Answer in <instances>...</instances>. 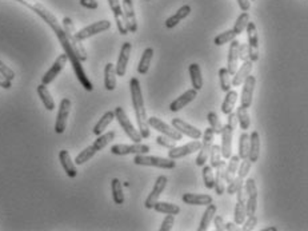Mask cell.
<instances>
[{
  "label": "cell",
  "instance_id": "9f6ffc18",
  "mask_svg": "<svg viewBox=\"0 0 308 231\" xmlns=\"http://www.w3.org/2000/svg\"><path fill=\"white\" fill-rule=\"evenodd\" d=\"M244 226L242 230L243 231H249V230H253L255 226L258 225V218L255 217V214L253 215H248V219L247 221H244Z\"/></svg>",
  "mask_w": 308,
  "mask_h": 231
},
{
  "label": "cell",
  "instance_id": "ee69618b",
  "mask_svg": "<svg viewBox=\"0 0 308 231\" xmlns=\"http://www.w3.org/2000/svg\"><path fill=\"white\" fill-rule=\"evenodd\" d=\"M219 83H220L221 91H224V93L230 91L231 87H232V83H231V75L227 68L219 69Z\"/></svg>",
  "mask_w": 308,
  "mask_h": 231
},
{
  "label": "cell",
  "instance_id": "836d02e7",
  "mask_svg": "<svg viewBox=\"0 0 308 231\" xmlns=\"http://www.w3.org/2000/svg\"><path fill=\"white\" fill-rule=\"evenodd\" d=\"M216 204L214 203H210L207 204V208H206V211L203 214L202 217V221H200V225L198 227V231H206L208 229V226L211 225L212 219L215 217V214H216Z\"/></svg>",
  "mask_w": 308,
  "mask_h": 231
},
{
  "label": "cell",
  "instance_id": "680465c9",
  "mask_svg": "<svg viewBox=\"0 0 308 231\" xmlns=\"http://www.w3.org/2000/svg\"><path fill=\"white\" fill-rule=\"evenodd\" d=\"M239 59L243 60V62L248 60V46L244 44V43L239 44Z\"/></svg>",
  "mask_w": 308,
  "mask_h": 231
},
{
  "label": "cell",
  "instance_id": "7bdbcfd3",
  "mask_svg": "<svg viewBox=\"0 0 308 231\" xmlns=\"http://www.w3.org/2000/svg\"><path fill=\"white\" fill-rule=\"evenodd\" d=\"M97 151L93 148V146H88L87 148H84L83 151H80V154H78V157L75 158V165H84L86 162H88L91 158H93V155L96 154Z\"/></svg>",
  "mask_w": 308,
  "mask_h": 231
},
{
  "label": "cell",
  "instance_id": "30bf717a",
  "mask_svg": "<svg viewBox=\"0 0 308 231\" xmlns=\"http://www.w3.org/2000/svg\"><path fill=\"white\" fill-rule=\"evenodd\" d=\"M247 36H248V59L251 62H258L259 60V35L256 26L253 22H248L247 27Z\"/></svg>",
  "mask_w": 308,
  "mask_h": 231
},
{
  "label": "cell",
  "instance_id": "9a60e30c",
  "mask_svg": "<svg viewBox=\"0 0 308 231\" xmlns=\"http://www.w3.org/2000/svg\"><path fill=\"white\" fill-rule=\"evenodd\" d=\"M167 183H168V179H167L166 175L157 176V179H156V182H155L154 189H152V191L150 193V195L147 197V199H146V202H144V206H146V208H154V204L156 203L157 200H159L161 193H163V191H164V189H166Z\"/></svg>",
  "mask_w": 308,
  "mask_h": 231
},
{
  "label": "cell",
  "instance_id": "8d00e7d4",
  "mask_svg": "<svg viewBox=\"0 0 308 231\" xmlns=\"http://www.w3.org/2000/svg\"><path fill=\"white\" fill-rule=\"evenodd\" d=\"M236 100H238V93L234 91V90L227 91V95H225L224 98V102L221 104V112L225 114V115H228L230 112L234 111V107Z\"/></svg>",
  "mask_w": 308,
  "mask_h": 231
},
{
  "label": "cell",
  "instance_id": "5bb4252c",
  "mask_svg": "<svg viewBox=\"0 0 308 231\" xmlns=\"http://www.w3.org/2000/svg\"><path fill=\"white\" fill-rule=\"evenodd\" d=\"M67 62H68V58L65 54H62L56 58V60L54 62V65L51 66V68L47 71L44 76L42 78V83L48 86L50 83H52L54 80L56 79V76H59V74L63 71V68L65 67L67 65Z\"/></svg>",
  "mask_w": 308,
  "mask_h": 231
},
{
  "label": "cell",
  "instance_id": "60d3db41",
  "mask_svg": "<svg viewBox=\"0 0 308 231\" xmlns=\"http://www.w3.org/2000/svg\"><path fill=\"white\" fill-rule=\"evenodd\" d=\"M114 138H115V131H108L106 134L99 135L96 140L92 143V146H93V148H95L96 151H100V150H103V148L106 147L107 144L111 143V142L114 140Z\"/></svg>",
  "mask_w": 308,
  "mask_h": 231
},
{
  "label": "cell",
  "instance_id": "e575fe53",
  "mask_svg": "<svg viewBox=\"0 0 308 231\" xmlns=\"http://www.w3.org/2000/svg\"><path fill=\"white\" fill-rule=\"evenodd\" d=\"M114 119H115V114H114V111H107L104 115L101 116V119H99V122L95 125V127L92 130V132L96 135V136H99V135L104 132V130L112 123V120Z\"/></svg>",
  "mask_w": 308,
  "mask_h": 231
},
{
  "label": "cell",
  "instance_id": "6f0895ef",
  "mask_svg": "<svg viewBox=\"0 0 308 231\" xmlns=\"http://www.w3.org/2000/svg\"><path fill=\"white\" fill-rule=\"evenodd\" d=\"M212 221H214V223H215V230L216 231H224L225 230L224 218L215 214V217H214V219H212Z\"/></svg>",
  "mask_w": 308,
  "mask_h": 231
},
{
  "label": "cell",
  "instance_id": "be15d7a7",
  "mask_svg": "<svg viewBox=\"0 0 308 231\" xmlns=\"http://www.w3.org/2000/svg\"><path fill=\"white\" fill-rule=\"evenodd\" d=\"M11 80H8V79H5L3 75L0 74V87H3L5 88V90H9L11 88Z\"/></svg>",
  "mask_w": 308,
  "mask_h": 231
},
{
  "label": "cell",
  "instance_id": "f35d334b",
  "mask_svg": "<svg viewBox=\"0 0 308 231\" xmlns=\"http://www.w3.org/2000/svg\"><path fill=\"white\" fill-rule=\"evenodd\" d=\"M236 120H238V123H239L240 129L242 130H248L249 129V125H251V118H249V114H248V108H246V107L240 106L238 110H236Z\"/></svg>",
  "mask_w": 308,
  "mask_h": 231
},
{
  "label": "cell",
  "instance_id": "f546056e",
  "mask_svg": "<svg viewBox=\"0 0 308 231\" xmlns=\"http://www.w3.org/2000/svg\"><path fill=\"white\" fill-rule=\"evenodd\" d=\"M116 69L115 65L107 63L104 67V87L108 91H114L116 88Z\"/></svg>",
  "mask_w": 308,
  "mask_h": 231
},
{
  "label": "cell",
  "instance_id": "8992f818",
  "mask_svg": "<svg viewBox=\"0 0 308 231\" xmlns=\"http://www.w3.org/2000/svg\"><path fill=\"white\" fill-rule=\"evenodd\" d=\"M114 114H115L116 120L119 122V125L122 126L123 131H124L125 134H127V136L132 140L133 143H142L143 138L140 136V134H139L138 130L133 127V125L131 123V120L128 119V116H127L125 111L123 110V107H116Z\"/></svg>",
  "mask_w": 308,
  "mask_h": 231
},
{
  "label": "cell",
  "instance_id": "d6a6232c",
  "mask_svg": "<svg viewBox=\"0 0 308 231\" xmlns=\"http://www.w3.org/2000/svg\"><path fill=\"white\" fill-rule=\"evenodd\" d=\"M154 48L152 47H148L144 50V52L142 54V58H140V62H139L138 66V72L140 75H146L150 69V66H151L152 58H154Z\"/></svg>",
  "mask_w": 308,
  "mask_h": 231
},
{
  "label": "cell",
  "instance_id": "7dc6e473",
  "mask_svg": "<svg viewBox=\"0 0 308 231\" xmlns=\"http://www.w3.org/2000/svg\"><path fill=\"white\" fill-rule=\"evenodd\" d=\"M247 213H246V202H238L235 206V225H243L246 221Z\"/></svg>",
  "mask_w": 308,
  "mask_h": 231
},
{
  "label": "cell",
  "instance_id": "e0dca14e",
  "mask_svg": "<svg viewBox=\"0 0 308 231\" xmlns=\"http://www.w3.org/2000/svg\"><path fill=\"white\" fill-rule=\"evenodd\" d=\"M171 123L174 126V129L178 130L180 134L187 135L188 138L193 139V140H199V139L202 138L203 134L200 130H198L196 127H193V126L188 125L187 122H184V120L180 119V118H174V119L171 120Z\"/></svg>",
  "mask_w": 308,
  "mask_h": 231
},
{
  "label": "cell",
  "instance_id": "cb8c5ba5",
  "mask_svg": "<svg viewBox=\"0 0 308 231\" xmlns=\"http://www.w3.org/2000/svg\"><path fill=\"white\" fill-rule=\"evenodd\" d=\"M59 161L62 163V167L63 170L65 171L67 176L69 178H76L78 175V170H76V165L75 162L71 159V155L67 150H62L59 153Z\"/></svg>",
  "mask_w": 308,
  "mask_h": 231
},
{
  "label": "cell",
  "instance_id": "6da1fadb",
  "mask_svg": "<svg viewBox=\"0 0 308 231\" xmlns=\"http://www.w3.org/2000/svg\"><path fill=\"white\" fill-rule=\"evenodd\" d=\"M16 1L22 3V4H24L30 9H32L37 16H40V18L50 26L51 30L55 33L56 37H58V40H59L60 43V46L63 48V51H64V54L67 55V58H68L69 63L72 66L75 75H76V78H78V80L80 82V84L83 86L84 90L92 91V90H93V84H92L91 80L88 79L87 74H86V71H84L83 68V66H82V62L78 59V56L75 55L74 50H72V47L69 44L68 39H67V35H65L64 30H63V26L59 23V20H58V18H56L55 15L52 14L50 9L47 8L46 5L43 4L42 1H39V0H16Z\"/></svg>",
  "mask_w": 308,
  "mask_h": 231
},
{
  "label": "cell",
  "instance_id": "4fadbf2b",
  "mask_svg": "<svg viewBox=\"0 0 308 231\" xmlns=\"http://www.w3.org/2000/svg\"><path fill=\"white\" fill-rule=\"evenodd\" d=\"M150 146L142 143H133V144H115L111 147V153L114 155H129V154H148L150 153Z\"/></svg>",
  "mask_w": 308,
  "mask_h": 231
},
{
  "label": "cell",
  "instance_id": "7a4b0ae2",
  "mask_svg": "<svg viewBox=\"0 0 308 231\" xmlns=\"http://www.w3.org/2000/svg\"><path fill=\"white\" fill-rule=\"evenodd\" d=\"M129 90H131V98H132L133 111H135L136 122L139 126V134L142 138L147 139L150 138V126L147 122V112H146V107H144L142 87H140L139 79L132 78L129 80Z\"/></svg>",
  "mask_w": 308,
  "mask_h": 231
},
{
  "label": "cell",
  "instance_id": "7c38bea8",
  "mask_svg": "<svg viewBox=\"0 0 308 231\" xmlns=\"http://www.w3.org/2000/svg\"><path fill=\"white\" fill-rule=\"evenodd\" d=\"M71 100L64 98L62 99L59 106V111H58V115H56V122H55V132L56 134H63L65 131V127H67V120H68L69 112H71Z\"/></svg>",
  "mask_w": 308,
  "mask_h": 231
},
{
  "label": "cell",
  "instance_id": "11a10c76",
  "mask_svg": "<svg viewBox=\"0 0 308 231\" xmlns=\"http://www.w3.org/2000/svg\"><path fill=\"white\" fill-rule=\"evenodd\" d=\"M0 74L3 75L5 79H8V80H14L15 79V72L12 71V69L9 68L8 66H5L1 60H0Z\"/></svg>",
  "mask_w": 308,
  "mask_h": 231
},
{
  "label": "cell",
  "instance_id": "91938a15",
  "mask_svg": "<svg viewBox=\"0 0 308 231\" xmlns=\"http://www.w3.org/2000/svg\"><path fill=\"white\" fill-rule=\"evenodd\" d=\"M242 179V178H234V180L232 182H230L228 183V187H227V193L230 195H234L235 193H236V189H238V185H239V180Z\"/></svg>",
  "mask_w": 308,
  "mask_h": 231
},
{
  "label": "cell",
  "instance_id": "5b68a950",
  "mask_svg": "<svg viewBox=\"0 0 308 231\" xmlns=\"http://www.w3.org/2000/svg\"><path fill=\"white\" fill-rule=\"evenodd\" d=\"M133 163L138 166H151L163 168V170H172L176 167V161L171 158H160V157H151L146 154H138L133 158Z\"/></svg>",
  "mask_w": 308,
  "mask_h": 231
},
{
  "label": "cell",
  "instance_id": "1f68e13d",
  "mask_svg": "<svg viewBox=\"0 0 308 231\" xmlns=\"http://www.w3.org/2000/svg\"><path fill=\"white\" fill-rule=\"evenodd\" d=\"M37 95L40 97L43 104H44V107H46L48 111H54L55 110V100H54V98H52L51 93L48 91L46 84L42 83L37 86Z\"/></svg>",
  "mask_w": 308,
  "mask_h": 231
},
{
  "label": "cell",
  "instance_id": "ac0fdd59",
  "mask_svg": "<svg viewBox=\"0 0 308 231\" xmlns=\"http://www.w3.org/2000/svg\"><path fill=\"white\" fill-rule=\"evenodd\" d=\"M199 148H200V142L199 140H192V142L184 144V146H180V147L170 148L168 158L176 161V159H180V158H184L187 157V155L196 153V151H199Z\"/></svg>",
  "mask_w": 308,
  "mask_h": 231
},
{
  "label": "cell",
  "instance_id": "ffe728a7",
  "mask_svg": "<svg viewBox=\"0 0 308 231\" xmlns=\"http://www.w3.org/2000/svg\"><path fill=\"white\" fill-rule=\"evenodd\" d=\"M108 4H110V8L112 9L114 12V16H115L116 26H118V30L122 35H127L128 33V30H127V24H125L124 14H123V8L120 5L119 0H107Z\"/></svg>",
  "mask_w": 308,
  "mask_h": 231
},
{
  "label": "cell",
  "instance_id": "681fc988",
  "mask_svg": "<svg viewBox=\"0 0 308 231\" xmlns=\"http://www.w3.org/2000/svg\"><path fill=\"white\" fill-rule=\"evenodd\" d=\"M236 36H238V35L234 33V30H227V31H224V33H219V35L214 39V43H215L216 46H223V44H225V43L234 40Z\"/></svg>",
  "mask_w": 308,
  "mask_h": 231
},
{
  "label": "cell",
  "instance_id": "f1b7e54d",
  "mask_svg": "<svg viewBox=\"0 0 308 231\" xmlns=\"http://www.w3.org/2000/svg\"><path fill=\"white\" fill-rule=\"evenodd\" d=\"M225 162L220 161L219 166L216 167V175H215V185L214 189L216 190L217 195H223L225 191Z\"/></svg>",
  "mask_w": 308,
  "mask_h": 231
},
{
  "label": "cell",
  "instance_id": "603a6c76",
  "mask_svg": "<svg viewBox=\"0 0 308 231\" xmlns=\"http://www.w3.org/2000/svg\"><path fill=\"white\" fill-rule=\"evenodd\" d=\"M239 44L240 43L238 40H231L230 50H228V60H227V69L230 75H232L236 72L238 69V63H239Z\"/></svg>",
  "mask_w": 308,
  "mask_h": 231
},
{
  "label": "cell",
  "instance_id": "83f0119b",
  "mask_svg": "<svg viewBox=\"0 0 308 231\" xmlns=\"http://www.w3.org/2000/svg\"><path fill=\"white\" fill-rule=\"evenodd\" d=\"M189 14H191V7H189L188 4L182 5V7L176 11V14H174L172 16H170V18L167 19L166 27L167 28L176 27V26H178V24H179L183 19L187 18Z\"/></svg>",
  "mask_w": 308,
  "mask_h": 231
},
{
  "label": "cell",
  "instance_id": "ba28073f",
  "mask_svg": "<svg viewBox=\"0 0 308 231\" xmlns=\"http://www.w3.org/2000/svg\"><path fill=\"white\" fill-rule=\"evenodd\" d=\"M214 135H215V132H214V130L211 127H207V129L204 130V134L202 135L203 142L200 143L198 158H196V165L199 167L204 166L208 161V155H210L212 142H214Z\"/></svg>",
  "mask_w": 308,
  "mask_h": 231
},
{
  "label": "cell",
  "instance_id": "03108f58",
  "mask_svg": "<svg viewBox=\"0 0 308 231\" xmlns=\"http://www.w3.org/2000/svg\"><path fill=\"white\" fill-rule=\"evenodd\" d=\"M277 229H276L275 226H271V227H267V229H263L262 231H276Z\"/></svg>",
  "mask_w": 308,
  "mask_h": 231
},
{
  "label": "cell",
  "instance_id": "f907efd6",
  "mask_svg": "<svg viewBox=\"0 0 308 231\" xmlns=\"http://www.w3.org/2000/svg\"><path fill=\"white\" fill-rule=\"evenodd\" d=\"M210 161L211 165L210 166L212 168H216L219 166V163L221 161V153H220V146L219 144H212L211 151H210Z\"/></svg>",
  "mask_w": 308,
  "mask_h": 231
},
{
  "label": "cell",
  "instance_id": "52a82bcc",
  "mask_svg": "<svg viewBox=\"0 0 308 231\" xmlns=\"http://www.w3.org/2000/svg\"><path fill=\"white\" fill-rule=\"evenodd\" d=\"M244 190H246V197H247L246 213L248 217L256 213V208H258V187L253 178H248L244 182Z\"/></svg>",
  "mask_w": 308,
  "mask_h": 231
},
{
  "label": "cell",
  "instance_id": "bcb514c9",
  "mask_svg": "<svg viewBox=\"0 0 308 231\" xmlns=\"http://www.w3.org/2000/svg\"><path fill=\"white\" fill-rule=\"evenodd\" d=\"M203 180H204V186L206 189L211 190L214 189V185H215V175L212 172V167L204 165L203 166Z\"/></svg>",
  "mask_w": 308,
  "mask_h": 231
},
{
  "label": "cell",
  "instance_id": "b9f144b4",
  "mask_svg": "<svg viewBox=\"0 0 308 231\" xmlns=\"http://www.w3.org/2000/svg\"><path fill=\"white\" fill-rule=\"evenodd\" d=\"M248 151H249V135L247 132H243V134L239 136V154L238 157L240 159H246L248 158Z\"/></svg>",
  "mask_w": 308,
  "mask_h": 231
},
{
  "label": "cell",
  "instance_id": "484cf974",
  "mask_svg": "<svg viewBox=\"0 0 308 231\" xmlns=\"http://www.w3.org/2000/svg\"><path fill=\"white\" fill-rule=\"evenodd\" d=\"M260 157V136L258 131H253L249 135V151H248V161L251 163L258 162Z\"/></svg>",
  "mask_w": 308,
  "mask_h": 231
},
{
  "label": "cell",
  "instance_id": "8fae6325",
  "mask_svg": "<svg viewBox=\"0 0 308 231\" xmlns=\"http://www.w3.org/2000/svg\"><path fill=\"white\" fill-rule=\"evenodd\" d=\"M148 122V126L152 127V129H155L156 131L161 132L163 135H167V136H170L171 139H174V140H182L183 139V134H180L179 131L174 127H171L170 125H167L166 122H163L161 119L156 118V116H152L150 119H147Z\"/></svg>",
  "mask_w": 308,
  "mask_h": 231
},
{
  "label": "cell",
  "instance_id": "94428289",
  "mask_svg": "<svg viewBox=\"0 0 308 231\" xmlns=\"http://www.w3.org/2000/svg\"><path fill=\"white\" fill-rule=\"evenodd\" d=\"M80 4L88 9H96L99 7V3L96 0H80Z\"/></svg>",
  "mask_w": 308,
  "mask_h": 231
},
{
  "label": "cell",
  "instance_id": "db71d44e",
  "mask_svg": "<svg viewBox=\"0 0 308 231\" xmlns=\"http://www.w3.org/2000/svg\"><path fill=\"white\" fill-rule=\"evenodd\" d=\"M174 223H175V215L167 214V217L164 218V221L161 223L160 231H171L174 227Z\"/></svg>",
  "mask_w": 308,
  "mask_h": 231
},
{
  "label": "cell",
  "instance_id": "44dd1931",
  "mask_svg": "<svg viewBox=\"0 0 308 231\" xmlns=\"http://www.w3.org/2000/svg\"><path fill=\"white\" fill-rule=\"evenodd\" d=\"M123 14H124L125 24H127L128 33H135L138 31V20H136L135 9H133L132 0H123Z\"/></svg>",
  "mask_w": 308,
  "mask_h": 231
},
{
  "label": "cell",
  "instance_id": "c3c4849f",
  "mask_svg": "<svg viewBox=\"0 0 308 231\" xmlns=\"http://www.w3.org/2000/svg\"><path fill=\"white\" fill-rule=\"evenodd\" d=\"M207 120H208V123H210V127L214 130V132L217 135L220 134L221 130H223V125H221V122H220V119H219V116H217L216 112H214V111L208 112Z\"/></svg>",
  "mask_w": 308,
  "mask_h": 231
},
{
  "label": "cell",
  "instance_id": "9c48e42d",
  "mask_svg": "<svg viewBox=\"0 0 308 231\" xmlns=\"http://www.w3.org/2000/svg\"><path fill=\"white\" fill-rule=\"evenodd\" d=\"M111 28V22L110 20H99L96 23H92L87 27L82 28L79 33H75V37L80 40V42H83L86 39L91 36H95L97 33H101L107 31V30H110Z\"/></svg>",
  "mask_w": 308,
  "mask_h": 231
},
{
  "label": "cell",
  "instance_id": "277c9868",
  "mask_svg": "<svg viewBox=\"0 0 308 231\" xmlns=\"http://www.w3.org/2000/svg\"><path fill=\"white\" fill-rule=\"evenodd\" d=\"M63 30H64L65 35H67V39H68L69 44L72 47V50H74L75 55L78 56V59L80 62H86L87 60V51H86V48L83 47L82 42L78 40L76 37H75V24L72 22V19L68 18V16H65L63 19Z\"/></svg>",
  "mask_w": 308,
  "mask_h": 231
},
{
  "label": "cell",
  "instance_id": "2e32d148",
  "mask_svg": "<svg viewBox=\"0 0 308 231\" xmlns=\"http://www.w3.org/2000/svg\"><path fill=\"white\" fill-rule=\"evenodd\" d=\"M243 90H242V98H240V106L249 108L252 104L253 98V90H255V84H256V78L249 74L247 78L244 79Z\"/></svg>",
  "mask_w": 308,
  "mask_h": 231
},
{
  "label": "cell",
  "instance_id": "6125c7cd",
  "mask_svg": "<svg viewBox=\"0 0 308 231\" xmlns=\"http://www.w3.org/2000/svg\"><path fill=\"white\" fill-rule=\"evenodd\" d=\"M238 4H239L240 9L243 11V12H247L251 7V3H249V0H238Z\"/></svg>",
  "mask_w": 308,
  "mask_h": 231
},
{
  "label": "cell",
  "instance_id": "4316f807",
  "mask_svg": "<svg viewBox=\"0 0 308 231\" xmlns=\"http://www.w3.org/2000/svg\"><path fill=\"white\" fill-rule=\"evenodd\" d=\"M182 199L184 203L191 204V206H207L212 203L211 195L206 194H184Z\"/></svg>",
  "mask_w": 308,
  "mask_h": 231
},
{
  "label": "cell",
  "instance_id": "d590c367",
  "mask_svg": "<svg viewBox=\"0 0 308 231\" xmlns=\"http://www.w3.org/2000/svg\"><path fill=\"white\" fill-rule=\"evenodd\" d=\"M239 161L240 158L238 155H231L230 157V163H228V166H225V182L227 183H230L232 182L236 175V171H238V167H239Z\"/></svg>",
  "mask_w": 308,
  "mask_h": 231
},
{
  "label": "cell",
  "instance_id": "3957f363",
  "mask_svg": "<svg viewBox=\"0 0 308 231\" xmlns=\"http://www.w3.org/2000/svg\"><path fill=\"white\" fill-rule=\"evenodd\" d=\"M238 125V120H236V115L234 112L228 114V120H227V125L223 126L221 130V144H220V153L221 158L224 159H230L232 155V138H234V131Z\"/></svg>",
  "mask_w": 308,
  "mask_h": 231
},
{
  "label": "cell",
  "instance_id": "f5cc1de1",
  "mask_svg": "<svg viewBox=\"0 0 308 231\" xmlns=\"http://www.w3.org/2000/svg\"><path fill=\"white\" fill-rule=\"evenodd\" d=\"M156 142L157 144H160V146H163V147L166 148L175 147V140L171 139L170 136H167V135H159L156 138Z\"/></svg>",
  "mask_w": 308,
  "mask_h": 231
},
{
  "label": "cell",
  "instance_id": "e7e4bbea",
  "mask_svg": "<svg viewBox=\"0 0 308 231\" xmlns=\"http://www.w3.org/2000/svg\"><path fill=\"white\" fill-rule=\"evenodd\" d=\"M225 230L236 231V230H238V229H236V227H235V223H231V222H228V223H225Z\"/></svg>",
  "mask_w": 308,
  "mask_h": 231
},
{
  "label": "cell",
  "instance_id": "d4e9b609",
  "mask_svg": "<svg viewBox=\"0 0 308 231\" xmlns=\"http://www.w3.org/2000/svg\"><path fill=\"white\" fill-rule=\"evenodd\" d=\"M252 63L253 62H251L249 59L246 60V62H243V65L240 66V68L236 69V72L234 74V78L231 80V83H232L234 87H239L240 84L244 82V79L251 74V71H252L253 67Z\"/></svg>",
  "mask_w": 308,
  "mask_h": 231
},
{
  "label": "cell",
  "instance_id": "ab89813d",
  "mask_svg": "<svg viewBox=\"0 0 308 231\" xmlns=\"http://www.w3.org/2000/svg\"><path fill=\"white\" fill-rule=\"evenodd\" d=\"M154 208L157 213L163 214H172V215H178L180 213V207L178 204L174 203H167V202H159L157 200L156 203L154 204Z\"/></svg>",
  "mask_w": 308,
  "mask_h": 231
},
{
  "label": "cell",
  "instance_id": "d6986e66",
  "mask_svg": "<svg viewBox=\"0 0 308 231\" xmlns=\"http://www.w3.org/2000/svg\"><path fill=\"white\" fill-rule=\"evenodd\" d=\"M131 51H132V44L129 42L123 43L122 50H120V55L118 58V63L115 66L116 75L118 76H124L125 72H127V65H128Z\"/></svg>",
  "mask_w": 308,
  "mask_h": 231
},
{
  "label": "cell",
  "instance_id": "f6af8a7d",
  "mask_svg": "<svg viewBox=\"0 0 308 231\" xmlns=\"http://www.w3.org/2000/svg\"><path fill=\"white\" fill-rule=\"evenodd\" d=\"M249 22V14L248 12H243V14H240V16L236 19V23L234 26V33L236 35H240V33H243V31H246V27H247V24Z\"/></svg>",
  "mask_w": 308,
  "mask_h": 231
},
{
  "label": "cell",
  "instance_id": "816d5d0a",
  "mask_svg": "<svg viewBox=\"0 0 308 231\" xmlns=\"http://www.w3.org/2000/svg\"><path fill=\"white\" fill-rule=\"evenodd\" d=\"M251 165L252 163L249 162L248 161V158H246V159H243V162H240L239 163V167H238V176L239 178H242V179H244L246 176L248 175V172L249 170H251Z\"/></svg>",
  "mask_w": 308,
  "mask_h": 231
},
{
  "label": "cell",
  "instance_id": "7402d4cb",
  "mask_svg": "<svg viewBox=\"0 0 308 231\" xmlns=\"http://www.w3.org/2000/svg\"><path fill=\"white\" fill-rule=\"evenodd\" d=\"M196 97H198V91H196V90H193V88L187 90L185 93L182 94L179 98H176L175 100L171 103L170 110L172 112L180 111V110H183L184 107L187 106V104H189V103L192 102L193 99H195Z\"/></svg>",
  "mask_w": 308,
  "mask_h": 231
},
{
  "label": "cell",
  "instance_id": "74e56055",
  "mask_svg": "<svg viewBox=\"0 0 308 231\" xmlns=\"http://www.w3.org/2000/svg\"><path fill=\"white\" fill-rule=\"evenodd\" d=\"M111 190H112V199L115 204H123L124 203V194H123V187H122V182L118 178L112 179L111 182Z\"/></svg>",
  "mask_w": 308,
  "mask_h": 231
},
{
  "label": "cell",
  "instance_id": "4dcf8cb0",
  "mask_svg": "<svg viewBox=\"0 0 308 231\" xmlns=\"http://www.w3.org/2000/svg\"><path fill=\"white\" fill-rule=\"evenodd\" d=\"M189 76H191V83H192L193 90H202L203 88V76H202V69L198 63H192L188 67Z\"/></svg>",
  "mask_w": 308,
  "mask_h": 231
}]
</instances>
